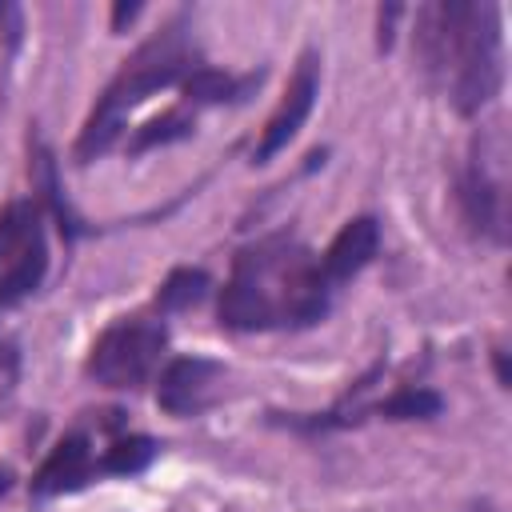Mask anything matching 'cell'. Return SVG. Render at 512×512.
I'll return each mask as SVG.
<instances>
[{"mask_svg": "<svg viewBox=\"0 0 512 512\" xmlns=\"http://www.w3.org/2000/svg\"><path fill=\"white\" fill-rule=\"evenodd\" d=\"M208 272L204 268H172L164 284L156 288V308L160 312H184L208 296Z\"/></svg>", "mask_w": 512, "mask_h": 512, "instance_id": "12", "label": "cell"}, {"mask_svg": "<svg viewBox=\"0 0 512 512\" xmlns=\"http://www.w3.org/2000/svg\"><path fill=\"white\" fill-rule=\"evenodd\" d=\"M316 92H320V64H316V52H304L296 72H292V80H288V88H284V96H280V104H276V112L268 116V124L260 132L256 164H264L280 148H288V140L304 128V120H308V112L316 104Z\"/></svg>", "mask_w": 512, "mask_h": 512, "instance_id": "7", "label": "cell"}, {"mask_svg": "<svg viewBox=\"0 0 512 512\" xmlns=\"http://www.w3.org/2000/svg\"><path fill=\"white\" fill-rule=\"evenodd\" d=\"M12 360H16V352H12V344H8V340H0V368H8Z\"/></svg>", "mask_w": 512, "mask_h": 512, "instance_id": "17", "label": "cell"}, {"mask_svg": "<svg viewBox=\"0 0 512 512\" xmlns=\"http://www.w3.org/2000/svg\"><path fill=\"white\" fill-rule=\"evenodd\" d=\"M196 68H200V52H196L192 28H188L184 16H176L156 36H148L120 64V72L108 80L104 96L96 100V108L88 112V120H84V128L76 136V160L88 164V160L104 156L112 148V140L120 136V120H124L128 108H136L156 88H168V84L184 80Z\"/></svg>", "mask_w": 512, "mask_h": 512, "instance_id": "3", "label": "cell"}, {"mask_svg": "<svg viewBox=\"0 0 512 512\" xmlns=\"http://www.w3.org/2000/svg\"><path fill=\"white\" fill-rule=\"evenodd\" d=\"M332 288L320 260L292 236H268L236 252L220 292V324L232 332L304 328L328 316Z\"/></svg>", "mask_w": 512, "mask_h": 512, "instance_id": "1", "label": "cell"}, {"mask_svg": "<svg viewBox=\"0 0 512 512\" xmlns=\"http://www.w3.org/2000/svg\"><path fill=\"white\" fill-rule=\"evenodd\" d=\"M376 248H380V224H376L372 216H352V220L332 236V244L324 248V256H316V260H320V276H324L328 288L336 292L344 280H352L360 268L372 264Z\"/></svg>", "mask_w": 512, "mask_h": 512, "instance_id": "10", "label": "cell"}, {"mask_svg": "<svg viewBox=\"0 0 512 512\" xmlns=\"http://www.w3.org/2000/svg\"><path fill=\"white\" fill-rule=\"evenodd\" d=\"M504 152L488 148V140L476 136L472 156L464 164L460 176V216L468 224L472 236L488 240V244H504L508 240V196H504V172H500Z\"/></svg>", "mask_w": 512, "mask_h": 512, "instance_id": "6", "label": "cell"}, {"mask_svg": "<svg viewBox=\"0 0 512 512\" xmlns=\"http://www.w3.org/2000/svg\"><path fill=\"white\" fill-rule=\"evenodd\" d=\"M440 408H444V400L436 392H428V388H400L388 400H380L372 412L384 416V420H428Z\"/></svg>", "mask_w": 512, "mask_h": 512, "instance_id": "15", "label": "cell"}, {"mask_svg": "<svg viewBox=\"0 0 512 512\" xmlns=\"http://www.w3.org/2000/svg\"><path fill=\"white\" fill-rule=\"evenodd\" d=\"M136 12H140V4H116V8H112V28H120V24L132 20Z\"/></svg>", "mask_w": 512, "mask_h": 512, "instance_id": "16", "label": "cell"}, {"mask_svg": "<svg viewBox=\"0 0 512 512\" xmlns=\"http://www.w3.org/2000/svg\"><path fill=\"white\" fill-rule=\"evenodd\" d=\"M92 476H100V456L92 452V436H88L84 428H72V432L48 452V460L36 468V476H32V496L76 492V488L88 484Z\"/></svg>", "mask_w": 512, "mask_h": 512, "instance_id": "9", "label": "cell"}, {"mask_svg": "<svg viewBox=\"0 0 512 512\" xmlns=\"http://www.w3.org/2000/svg\"><path fill=\"white\" fill-rule=\"evenodd\" d=\"M416 56L448 84L456 112L476 116L504 80V40L496 4H428L416 16Z\"/></svg>", "mask_w": 512, "mask_h": 512, "instance_id": "2", "label": "cell"}, {"mask_svg": "<svg viewBox=\"0 0 512 512\" xmlns=\"http://www.w3.org/2000/svg\"><path fill=\"white\" fill-rule=\"evenodd\" d=\"M156 456V440L152 436H120L108 448H100V476H132L144 472Z\"/></svg>", "mask_w": 512, "mask_h": 512, "instance_id": "13", "label": "cell"}, {"mask_svg": "<svg viewBox=\"0 0 512 512\" xmlns=\"http://www.w3.org/2000/svg\"><path fill=\"white\" fill-rule=\"evenodd\" d=\"M224 368L216 360L204 356H176L164 364L160 384H156V404L172 416H196L200 408H208V400L216 396Z\"/></svg>", "mask_w": 512, "mask_h": 512, "instance_id": "8", "label": "cell"}, {"mask_svg": "<svg viewBox=\"0 0 512 512\" xmlns=\"http://www.w3.org/2000/svg\"><path fill=\"white\" fill-rule=\"evenodd\" d=\"M48 240L40 200H12L0 212V308L20 304L44 284Z\"/></svg>", "mask_w": 512, "mask_h": 512, "instance_id": "5", "label": "cell"}, {"mask_svg": "<svg viewBox=\"0 0 512 512\" xmlns=\"http://www.w3.org/2000/svg\"><path fill=\"white\" fill-rule=\"evenodd\" d=\"M164 344H168V332L160 320L124 316L96 336L84 372L104 388H140L156 372Z\"/></svg>", "mask_w": 512, "mask_h": 512, "instance_id": "4", "label": "cell"}, {"mask_svg": "<svg viewBox=\"0 0 512 512\" xmlns=\"http://www.w3.org/2000/svg\"><path fill=\"white\" fill-rule=\"evenodd\" d=\"M184 136H192V116L184 108H168V112H160L156 120H148V124H140L132 132L128 152L140 156V152H148L156 144H172V140H184Z\"/></svg>", "mask_w": 512, "mask_h": 512, "instance_id": "14", "label": "cell"}, {"mask_svg": "<svg viewBox=\"0 0 512 512\" xmlns=\"http://www.w3.org/2000/svg\"><path fill=\"white\" fill-rule=\"evenodd\" d=\"M260 76H264V72H256V76H228V72H220V68L200 64L196 72L184 76V92H188V100H196V104H232V100H244V96L260 84Z\"/></svg>", "mask_w": 512, "mask_h": 512, "instance_id": "11", "label": "cell"}]
</instances>
